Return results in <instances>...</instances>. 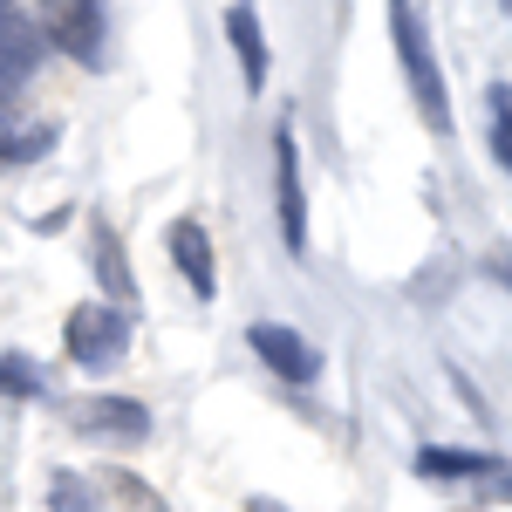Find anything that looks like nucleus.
I'll use <instances>...</instances> for the list:
<instances>
[{
  "label": "nucleus",
  "instance_id": "8",
  "mask_svg": "<svg viewBox=\"0 0 512 512\" xmlns=\"http://www.w3.org/2000/svg\"><path fill=\"white\" fill-rule=\"evenodd\" d=\"M48 55V41H41V28H28L21 14H7L0 21V96H14L21 82L35 76V62Z\"/></svg>",
  "mask_w": 512,
  "mask_h": 512
},
{
  "label": "nucleus",
  "instance_id": "14",
  "mask_svg": "<svg viewBox=\"0 0 512 512\" xmlns=\"http://www.w3.org/2000/svg\"><path fill=\"white\" fill-rule=\"evenodd\" d=\"M485 103H492V158L506 164V82H492Z\"/></svg>",
  "mask_w": 512,
  "mask_h": 512
},
{
  "label": "nucleus",
  "instance_id": "11",
  "mask_svg": "<svg viewBox=\"0 0 512 512\" xmlns=\"http://www.w3.org/2000/svg\"><path fill=\"white\" fill-rule=\"evenodd\" d=\"M0 396H48V369H41L35 355H21V349H0Z\"/></svg>",
  "mask_w": 512,
  "mask_h": 512
},
{
  "label": "nucleus",
  "instance_id": "15",
  "mask_svg": "<svg viewBox=\"0 0 512 512\" xmlns=\"http://www.w3.org/2000/svg\"><path fill=\"white\" fill-rule=\"evenodd\" d=\"M7 14H14V0H0V21H7Z\"/></svg>",
  "mask_w": 512,
  "mask_h": 512
},
{
  "label": "nucleus",
  "instance_id": "3",
  "mask_svg": "<svg viewBox=\"0 0 512 512\" xmlns=\"http://www.w3.org/2000/svg\"><path fill=\"white\" fill-rule=\"evenodd\" d=\"M48 41L82 62V69H103V0H35Z\"/></svg>",
  "mask_w": 512,
  "mask_h": 512
},
{
  "label": "nucleus",
  "instance_id": "10",
  "mask_svg": "<svg viewBox=\"0 0 512 512\" xmlns=\"http://www.w3.org/2000/svg\"><path fill=\"white\" fill-rule=\"evenodd\" d=\"M417 472H424V478H485V472H499V465H492V458H478V451L424 444V451H417Z\"/></svg>",
  "mask_w": 512,
  "mask_h": 512
},
{
  "label": "nucleus",
  "instance_id": "6",
  "mask_svg": "<svg viewBox=\"0 0 512 512\" xmlns=\"http://www.w3.org/2000/svg\"><path fill=\"white\" fill-rule=\"evenodd\" d=\"M171 260H178V274L192 287L198 301H212L219 294V267H212V233L198 226V219H171Z\"/></svg>",
  "mask_w": 512,
  "mask_h": 512
},
{
  "label": "nucleus",
  "instance_id": "12",
  "mask_svg": "<svg viewBox=\"0 0 512 512\" xmlns=\"http://www.w3.org/2000/svg\"><path fill=\"white\" fill-rule=\"evenodd\" d=\"M48 144H55L48 123H0V164H28V158H41Z\"/></svg>",
  "mask_w": 512,
  "mask_h": 512
},
{
  "label": "nucleus",
  "instance_id": "13",
  "mask_svg": "<svg viewBox=\"0 0 512 512\" xmlns=\"http://www.w3.org/2000/svg\"><path fill=\"white\" fill-rule=\"evenodd\" d=\"M96 274L110 280L117 301H137V280L123 274V253H117V233H110V226H96Z\"/></svg>",
  "mask_w": 512,
  "mask_h": 512
},
{
  "label": "nucleus",
  "instance_id": "4",
  "mask_svg": "<svg viewBox=\"0 0 512 512\" xmlns=\"http://www.w3.org/2000/svg\"><path fill=\"white\" fill-rule=\"evenodd\" d=\"M274 205H280V239L301 253L308 246V185H301V144H294V123L274 130Z\"/></svg>",
  "mask_w": 512,
  "mask_h": 512
},
{
  "label": "nucleus",
  "instance_id": "7",
  "mask_svg": "<svg viewBox=\"0 0 512 512\" xmlns=\"http://www.w3.org/2000/svg\"><path fill=\"white\" fill-rule=\"evenodd\" d=\"M76 424L82 431H96V437H123V444H137V437H151V410L137 403V396H89L76 410Z\"/></svg>",
  "mask_w": 512,
  "mask_h": 512
},
{
  "label": "nucleus",
  "instance_id": "2",
  "mask_svg": "<svg viewBox=\"0 0 512 512\" xmlns=\"http://www.w3.org/2000/svg\"><path fill=\"white\" fill-rule=\"evenodd\" d=\"M62 349H69V362H82V369H110V362L130 349V315H123L117 301H89V308L69 315Z\"/></svg>",
  "mask_w": 512,
  "mask_h": 512
},
{
  "label": "nucleus",
  "instance_id": "5",
  "mask_svg": "<svg viewBox=\"0 0 512 512\" xmlns=\"http://www.w3.org/2000/svg\"><path fill=\"white\" fill-rule=\"evenodd\" d=\"M246 342H253V355H260L274 376H287V383H315L321 376V349L308 342V335H294L287 321H253Z\"/></svg>",
  "mask_w": 512,
  "mask_h": 512
},
{
  "label": "nucleus",
  "instance_id": "1",
  "mask_svg": "<svg viewBox=\"0 0 512 512\" xmlns=\"http://www.w3.org/2000/svg\"><path fill=\"white\" fill-rule=\"evenodd\" d=\"M390 35H396V62L417 89V110L431 117V130H451V103H444V69L431 55V28L417 21V0H390Z\"/></svg>",
  "mask_w": 512,
  "mask_h": 512
},
{
  "label": "nucleus",
  "instance_id": "9",
  "mask_svg": "<svg viewBox=\"0 0 512 512\" xmlns=\"http://www.w3.org/2000/svg\"><path fill=\"white\" fill-rule=\"evenodd\" d=\"M226 35H233V55H239L246 89H267V41H260V14H253L246 0H233V7H226Z\"/></svg>",
  "mask_w": 512,
  "mask_h": 512
}]
</instances>
